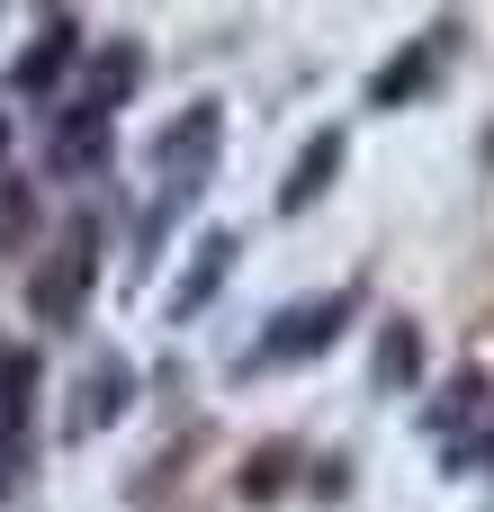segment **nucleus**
I'll return each mask as SVG.
<instances>
[{
  "instance_id": "obj_3",
  "label": "nucleus",
  "mask_w": 494,
  "mask_h": 512,
  "mask_svg": "<svg viewBox=\"0 0 494 512\" xmlns=\"http://www.w3.org/2000/svg\"><path fill=\"white\" fill-rule=\"evenodd\" d=\"M333 324H342V306H315V315H297V324H270V351H315Z\"/></svg>"
},
{
  "instance_id": "obj_1",
  "label": "nucleus",
  "mask_w": 494,
  "mask_h": 512,
  "mask_svg": "<svg viewBox=\"0 0 494 512\" xmlns=\"http://www.w3.org/2000/svg\"><path fill=\"white\" fill-rule=\"evenodd\" d=\"M333 162H342V135H315V144H306V162H297V180L279 189V207H306V198L333 180Z\"/></svg>"
},
{
  "instance_id": "obj_4",
  "label": "nucleus",
  "mask_w": 494,
  "mask_h": 512,
  "mask_svg": "<svg viewBox=\"0 0 494 512\" xmlns=\"http://www.w3.org/2000/svg\"><path fill=\"white\" fill-rule=\"evenodd\" d=\"M216 270H225V243H207V252H198V270H189V288H180V315H189V306L216 288Z\"/></svg>"
},
{
  "instance_id": "obj_2",
  "label": "nucleus",
  "mask_w": 494,
  "mask_h": 512,
  "mask_svg": "<svg viewBox=\"0 0 494 512\" xmlns=\"http://www.w3.org/2000/svg\"><path fill=\"white\" fill-rule=\"evenodd\" d=\"M81 279H90V252H63V261L45 270L36 306H45V315H72V306H81Z\"/></svg>"
},
{
  "instance_id": "obj_5",
  "label": "nucleus",
  "mask_w": 494,
  "mask_h": 512,
  "mask_svg": "<svg viewBox=\"0 0 494 512\" xmlns=\"http://www.w3.org/2000/svg\"><path fill=\"white\" fill-rule=\"evenodd\" d=\"M405 369H414V333L396 324V333H387V378H405Z\"/></svg>"
}]
</instances>
